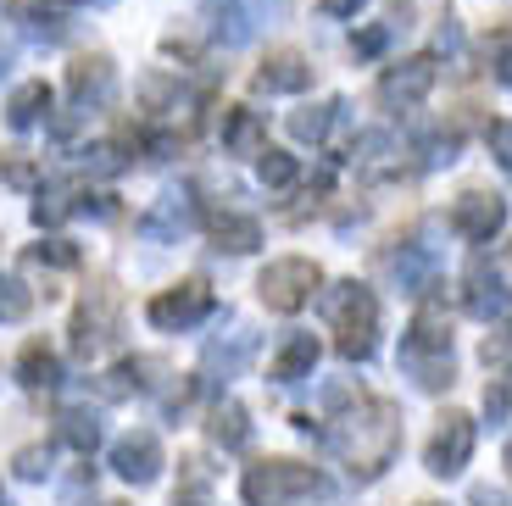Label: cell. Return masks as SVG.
Instances as JSON below:
<instances>
[{"mask_svg": "<svg viewBox=\"0 0 512 506\" xmlns=\"http://www.w3.org/2000/svg\"><path fill=\"white\" fill-rule=\"evenodd\" d=\"M329 445L346 456V468L373 479V473L390 468V456L401 445V412L390 401H362V412L340 418V429L329 434Z\"/></svg>", "mask_w": 512, "mask_h": 506, "instance_id": "1", "label": "cell"}, {"mask_svg": "<svg viewBox=\"0 0 512 506\" xmlns=\"http://www.w3.org/2000/svg\"><path fill=\"white\" fill-rule=\"evenodd\" d=\"M318 312L323 323H329L334 334H340V356H351V362H368L373 345H379V301H373L368 284L346 279V284H329V290H318Z\"/></svg>", "mask_w": 512, "mask_h": 506, "instance_id": "2", "label": "cell"}, {"mask_svg": "<svg viewBox=\"0 0 512 506\" xmlns=\"http://www.w3.org/2000/svg\"><path fill=\"white\" fill-rule=\"evenodd\" d=\"M240 490H245V506H290V501H312V495H323L329 479H323L318 468H307V462H284V456H273V462L245 468Z\"/></svg>", "mask_w": 512, "mask_h": 506, "instance_id": "3", "label": "cell"}, {"mask_svg": "<svg viewBox=\"0 0 512 506\" xmlns=\"http://www.w3.org/2000/svg\"><path fill=\"white\" fill-rule=\"evenodd\" d=\"M318 290H323V267L307 262V256H279V262H268L262 279H256V295H262L268 312H301Z\"/></svg>", "mask_w": 512, "mask_h": 506, "instance_id": "4", "label": "cell"}, {"mask_svg": "<svg viewBox=\"0 0 512 506\" xmlns=\"http://www.w3.org/2000/svg\"><path fill=\"white\" fill-rule=\"evenodd\" d=\"M468 456H474V418L468 412H446L423 445V468L435 473V479H457L468 468Z\"/></svg>", "mask_w": 512, "mask_h": 506, "instance_id": "5", "label": "cell"}, {"mask_svg": "<svg viewBox=\"0 0 512 506\" xmlns=\"http://www.w3.org/2000/svg\"><path fill=\"white\" fill-rule=\"evenodd\" d=\"M112 340H117V290L101 279L84 295V306H78V317H73V351L90 362V356H101Z\"/></svg>", "mask_w": 512, "mask_h": 506, "instance_id": "6", "label": "cell"}, {"mask_svg": "<svg viewBox=\"0 0 512 506\" xmlns=\"http://www.w3.org/2000/svg\"><path fill=\"white\" fill-rule=\"evenodd\" d=\"M212 290H206V279H184V284H173V290H162L151 306H145V317H151L156 329H167V334H184V329H195L201 317H212Z\"/></svg>", "mask_w": 512, "mask_h": 506, "instance_id": "7", "label": "cell"}, {"mask_svg": "<svg viewBox=\"0 0 512 506\" xmlns=\"http://www.w3.org/2000/svg\"><path fill=\"white\" fill-rule=\"evenodd\" d=\"M501 223H507V201L490 190H462L457 201H451V228H457L462 240L485 245L490 234H501Z\"/></svg>", "mask_w": 512, "mask_h": 506, "instance_id": "8", "label": "cell"}, {"mask_svg": "<svg viewBox=\"0 0 512 506\" xmlns=\"http://www.w3.org/2000/svg\"><path fill=\"white\" fill-rule=\"evenodd\" d=\"M190 223H195L190 190H167V195H156V201L140 212V234L151 245H173L179 234H190Z\"/></svg>", "mask_w": 512, "mask_h": 506, "instance_id": "9", "label": "cell"}, {"mask_svg": "<svg viewBox=\"0 0 512 506\" xmlns=\"http://www.w3.org/2000/svg\"><path fill=\"white\" fill-rule=\"evenodd\" d=\"M112 473L128 484H151L156 473H162V440H156L151 429L123 434V440L112 445Z\"/></svg>", "mask_w": 512, "mask_h": 506, "instance_id": "10", "label": "cell"}, {"mask_svg": "<svg viewBox=\"0 0 512 506\" xmlns=\"http://www.w3.org/2000/svg\"><path fill=\"white\" fill-rule=\"evenodd\" d=\"M429 89H435V62L418 56V62H401V67H390V73L379 78V101L407 112V106H418Z\"/></svg>", "mask_w": 512, "mask_h": 506, "instance_id": "11", "label": "cell"}, {"mask_svg": "<svg viewBox=\"0 0 512 506\" xmlns=\"http://www.w3.org/2000/svg\"><path fill=\"white\" fill-rule=\"evenodd\" d=\"M312 84V67L301 51H273L268 62H262V73H256V89H268V95H295V89Z\"/></svg>", "mask_w": 512, "mask_h": 506, "instance_id": "12", "label": "cell"}, {"mask_svg": "<svg viewBox=\"0 0 512 506\" xmlns=\"http://www.w3.org/2000/svg\"><path fill=\"white\" fill-rule=\"evenodd\" d=\"M462 301H468V312H474V317H485V323H490V317H507V312H512L507 284H501L485 262L468 267V295H462Z\"/></svg>", "mask_w": 512, "mask_h": 506, "instance_id": "13", "label": "cell"}, {"mask_svg": "<svg viewBox=\"0 0 512 506\" xmlns=\"http://www.w3.org/2000/svg\"><path fill=\"white\" fill-rule=\"evenodd\" d=\"M223 151L229 156H262L268 151V128L251 106H229L223 112Z\"/></svg>", "mask_w": 512, "mask_h": 506, "instance_id": "14", "label": "cell"}, {"mask_svg": "<svg viewBox=\"0 0 512 506\" xmlns=\"http://www.w3.org/2000/svg\"><path fill=\"white\" fill-rule=\"evenodd\" d=\"M212 240H218V251L245 256V251H256V245H262V223H256V217H245V212H218V217H212Z\"/></svg>", "mask_w": 512, "mask_h": 506, "instance_id": "15", "label": "cell"}, {"mask_svg": "<svg viewBox=\"0 0 512 506\" xmlns=\"http://www.w3.org/2000/svg\"><path fill=\"white\" fill-rule=\"evenodd\" d=\"M206 434H212L223 451H245V445H251V412H245L240 401H218V406H212Z\"/></svg>", "mask_w": 512, "mask_h": 506, "instance_id": "16", "label": "cell"}, {"mask_svg": "<svg viewBox=\"0 0 512 506\" xmlns=\"http://www.w3.org/2000/svg\"><path fill=\"white\" fill-rule=\"evenodd\" d=\"M312 367H318V340H312V334H290V340L279 345V356H273V379L295 384V379H307Z\"/></svg>", "mask_w": 512, "mask_h": 506, "instance_id": "17", "label": "cell"}, {"mask_svg": "<svg viewBox=\"0 0 512 506\" xmlns=\"http://www.w3.org/2000/svg\"><path fill=\"white\" fill-rule=\"evenodd\" d=\"M401 367L418 379V390H446L451 384V351H418V345H401Z\"/></svg>", "mask_w": 512, "mask_h": 506, "instance_id": "18", "label": "cell"}, {"mask_svg": "<svg viewBox=\"0 0 512 506\" xmlns=\"http://www.w3.org/2000/svg\"><path fill=\"white\" fill-rule=\"evenodd\" d=\"M401 345H418V351H451V317L435 301H423V312L412 317V329Z\"/></svg>", "mask_w": 512, "mask_h": 506, "instance_id": "19", "label": "cell"}, {"mask_svg": "<svg viewBox=\"0 0 512 506\" xmlns=\"http://www.w3.org/2000/svg\"><path fill=\"white\" fill-rule=\"evenodd\" d=\"M17 379H23V390H56V384H62V367H56V356L45 351V340L23 345V356H17Z\"/></svg>", "mask_w": 512, "mask_h": 506, "instance_id": "20", "label": "cell"}, {"mask_svg": "<svg viewBox=\"0 0 512 506\" xmlns=\"http://www.w3.org/2000/svg\"><path fill=\"white\" fill-rule=\"evenodd\" d=\"M67 84H73V101L78 106L106 101V95H112V62H106V56H84V62L73 67V78H67Z\"/></svg>", "mask_w": 512, "mask_h": 506, "instance_id": "21", "label": "cell"}, {"mask_svg": "<svg viewBox=\"0 0 512 506\" xmlns=\"http://www.w3.org/2000/svg\"><path fill=\"white\" fill-rule=\"evenodd\" d=\"M45 112H51V84H45V78L23 84L12 101H6V123H12V128H34Z\"/></svg>", "mask_w": 512, "mask_h": 506, "instance_id": "22", "label": "cell"}, {"mask_svg": "<svg viewBox=\"0 0 512 506\" xmlns=\"http://www.w3.org/2000/svg\"><path fill=\"white\" fill-rule=\"evenodd\" d=\"M251 356H256V334H245V329H240L229 345H223V340L206 345V373H223V379H234V373H240V367L251 362Z\"/></svg>", "mask_w": 512, "mask_h": 506, "instance_id": "23", "label": "cell"}, {"mask_svg": "<svg viewBox=\"0 0 512 506\" xmlns=\"http://www.w3.org/2000/svg\"><path fill=\"white\" fill-rule=\"evenodd\" d=\"M56 434H62L67 445H73L78 456H90L95 445H101V418H95V412H62V418H56Z\"/></svg>", "mask_w": 512, "mask_h": 506, "instance_id": "24", "label": "cell"}, {"mask_svg": "<svg viewBox=\"0 0 512 506\" xmlns=\"http://www.w3.org/2000/svg\"><path fill=\"white\" fill-rule=\"evenodd\" d=\"M334 112H340V101H323V106H301V112L290 117V134H295V140H307V145H318L323 134H329Z\"/></svg>", "mask_w": 512, "mask_h": 506, "instance_id": "25", "label": "cell"}, {"mask_svg": "<svg viewBox=\"0 0 512 506\" xmlns=\"http://www.w3.org/2000/svg\"><path fill=\"white\" fill-rule=\"evenodd\" d=\"M140 101L151 106V112H173V106H179V78L145 73V78H140Z\"/></svg>", "mask_w": 512, "mask_h": 506, "instance_id": "26", "label": "cell"}, {"mask_svg": "<svg viewBox=\"0 0 512 506\" xmlns=\"http://www.w3.org/2000/svg\"><path fill=\"white\" fill-rule=\"evenodd\" d=\"M28 306H34V295H28L12 273H0V323H23Z\"/></svg>", "mask_w": 512, "mask_h": 506, "instance_id": "27", "label": "cell"}, {"mask_svg": "<svg viewBox=\"0 0 512 506\" xmlns=\"http://www.w3.org/2000/svg\"><path fill=\"white\" fill-rule=\"evenodd\" d=\"M0 173H6L12 190H34V184H39V162L28 151H6V156H0Z\"/></svg>", "mask_w": 512, "mask_h": 506, "instance_id": "28", "label": "cell"}, {"mask_svg": "<svg viewBox=\"0 0 512 506\" xmlns=\"http://www.w3.org/2000/svg\"><path fill=\"white\" fill-rule=\"evenodd\" d=\"M145 367H151V362H117V367H112V373H106V384H101V390H106V395H112V401H123V395H134V390H145V379H140Z\"/></svg>", "mask_w": 512, "mask_h": 506, "instance_id": "29", "label": "cell"}, {"mask_svg": "<svg viewBox=\"0 0 512 506\" xmlns=\"http://www.w3.org/2000/svg\"><path fill=\"white\" fill-rule=\"evenodd\" d=\"M17 479H28V484H39V479H51V468H56V456H51V445H28V451H17Z\"/></svg>", "mask_w": 512, "mask_h": 506, "instance_id": "30", "label": "cell"}, {"mask_svg": "<svg viewBox=\"0 0 512 506\" xmlns=\"http://www.w3.org/2000/svg\"><path fill=\"white\" fill-rule=\"evenodd\" d=\"M295 178H301V162L284 151H262V184H273V190H290Z\"/></svg>", "mask_w": 512, "mask_h": 506, "instance_id": "31", "label": "cell"}, {"mask_svg": "<svg viewBox=\"0 0 512 506\" xmlns=\"http://www.w3.org/2000/svg\"><path fill=\"white\" fill-rule=\"evenodd\" d=\"M62 217H73V190H45L34 201V223L39 228H56Z\"/></svg>", "mask_w": 512, "mask_h": 506, "instance_id": "32", "label": "cell"}, {"mask_svg": "<svg viewBox=\"0 0 512 506\" xmlns=\"http://www.w3.org/2000/svg\"><path fill=\"white\" fill-rule=\"evenodd\" d=\"M23 262H28V267H73L78 251H73L67 240H45V245H28Z\"/></svg>", "mask_w": 512, "mask_h": 506, "instance_id": "33", "label": "cell"}, {"mask_svg": "<svg viewBox=\"0 0 512 506\" xmlns=\"http://www.w3.org/2000/svg\"><path fill=\"white\" fill-rule=\"evenodd\" d=\"M212 484V468H206L201 456H184L179 462V495H201Z\"/></svg>", "mask_w": 512, "mask_h": 506, "instance_id": "34", "label": "cell"}, {"mask_svg": "<svg viewBox=\"0 0 512 506\" xmlns=\"http://www.w3.org/2000/svg\"><path fill=\"white\" fill-rule=\"evenodd\" d=\"M84 167H95L101 178H112V173H123V151H117V145H95V151H84Z\"/></svg>", "mask_w": 512, "mask_h": 506, "instance_id": "35", "label": "cell"}, {"mask_svg": "<svg viewBox=\"0 0 512 506\" xmlns=\"http://www.w3.org/2000/svg\"><path fill=\"white\" fill-rule=\"evenodd\" d=\"M485 140H490V156H496L501 167H512V123H507V117H501V123H490Z\"/></svg>", "mask_w": 512, "mask_h": 506, "instance_id": "36", "label": "cell"}, {"mask_svg": "<svg viewBox=\"0 0 512 506\" xmlns=\"http://www.w3.org/2000/svg\"><path fill=\"white\" fill-rule=\"evenodd\" d=\"M485 412H490V423H501V418L512 412V384H507V379H496V384L485 390Z\"/></svg>", "mask_w": 512, "mask_h": 506, "instance_id": "37", "label": "cell"}, {"mask_svg": "<svg viewBox=\"0 0 512 506\" xmlns=\"http://www.w3.org/2000/svg\"><path fill=\"white\" fill-rule=\"evenodd\" d=\"M507 351H512V323H507V329H496V334H485V351H479V356H485V362H501Z\"/></svg>", "mask_w": 512, "mask_h": 506, "instance_id": "38", "label": "cell"}, {"mask_svg": "<svg viewBox=\"0 0 512 506\" xmlns=\"http://www.w3.org/2000/svg\"><path fill=\"white\" fill-rule=\"evenodd\" d=\"M384 39H390V28H368V34H357V56H379Z\"/></svg>", "mask_w": 512, "mask_h": 506, "instance_id": "39", "label": "cell"}, {"mask_svg": "<svg viewBox=\"0 0 512 506\" xmlns=\"http://www.w3.org/2000/svg\"><path fill=\"white\" fill-rule=\"evenodd\" d=\"M357 6H362V0H323V12H329V17H357Z\"/></svg>", "mask_w": 512, "mask_h": 506, "instance_id": "40", "label": "cell"}, {"mask_svg": "<svg viewBox=\"0 0 512 506\" xmlns=\"http://www.w3.org/2000/svg\"><path fill=\"white\" fill-rule=\"evenodd\" d=\"M474 506H507V495L501 490H474Z\"/></svg>", "mask_w": 512, "mask_h": 506, "instance_id": "41", "label": "cell"}, {"mask_svg": "<svg viewBox=\"0 0 512 506\" xmlns=\"http://www.w3.org/2000/svg\"><path fill=\"white\" fill-rule=\"evenodd\" d=\"M496 73H501V84H512V56H501V67H496Z\"/></svg>", "mask_w": 512, "mask_h": 506, "instance_id": "42", "label": "cell"}, {"mask_svg": "<svg viewBox=\"0 0 512 506\" xmlns=\"http://www.w3.org/2000/svg\"><path fill=\"white\" fill-rule=\"evenodd\" d=\"M507 479H512V445H507Z\"/></svg>", "mask_w": 512, "mask_h": 506, "instance_id": "43", "label": "cell"}, {"mask_svg": "<svg viewBox=\"0 0 512 506\" xmlns=\"http://www.w3.org/2000/svg\"><path fill=\"white\" fill-rule=\"evenodd\" d=\"M0 506H12V501H6V490H0Z\"/></svg>", "mask_w": 512, "mask_h": 506, "instance_id": "44", "label": "cell"}, {"mask_svg": "<svg viewBox=\"0 0 512 506\" xmlns=\"http://www.w3.org/2000/svg\"><path fill=\"white\" fill-rule=\"evenodd\" d=\"M423 506H435V501H423Z\"/></svg>", "mask_w": 512, "mask_h": 506, "instance_id": "45", "label": "cell"}, {"mask_svg": "<svg viewBox=\"0 0 512 506\" xmlns=\"http://www.w3.org/2000/svg\"><path fill=\"white\" fill-rule=\"evenodd\" d=\"M507 262H512V251H507Z\"/></svg>", "mask_w": 512, "mask_h": 506, "instance_id": "46", "label": "cell"}, {"mask_svg": "<svg viewBox=\"0 0 512 506\" xmlns=\"http://www.w3.org/2000/svg\"><path fill=\"white\" fill-rule=\"evenodd\" d=\"M507 384H512V379H507Z\"/></svg>", "mask_w": 512, "mask_h": 506, "instance_id": "47", "label": "cell"}]
</instances>
